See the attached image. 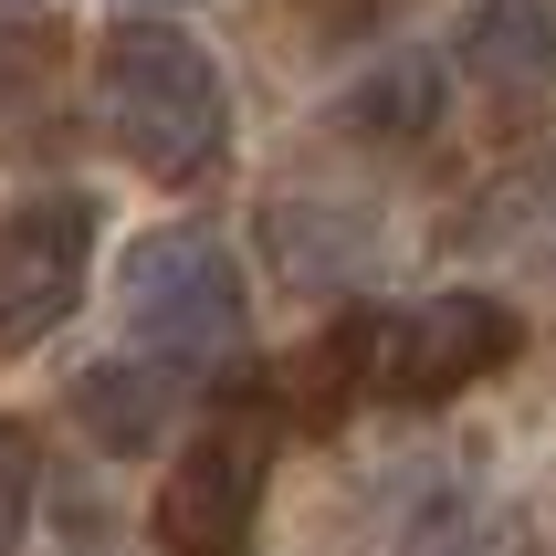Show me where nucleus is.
Masks as SVG:
<instances>
[{
    "instance_id": "nucleus-1",
    "label": "nucleus",
    "mask_w": 556,
    "mask_h": 556,
    "mask_svg": "<svg viewBox=\"0 0 556 556\" xmlns=\"http://www.w3.org/2000/svg\"><path fill=\"white\" fill-rule=\"evenodd\" d=\"M94 116L126 168L157 189H200L231 157V85L179 22H116L94 53Z\"/></svg>"
},
{
    "instance_id": "nucleus-2",
    "label": "nucleus",
    "mask_w": 556,
    "mask_h": 556,
    "mask_svg": "<svg viewBox=\"0 0 556 556\" xmlns=\"http://www.w3.org/2000/svg\"><path fill=\"white\" fill-rule=\"evenodd\" d=\"M116 315H126V337L148 346V368H168V378H211V368H231L252 346L242 263H231V242L200 231V220H157V231L126 242Z\"/></svg>"
},
{
    "instance_id": "nucleus-3",
    "label": "nucleus",
    "mask_w": 556,
    "mask_h": 556,
    "mask_svg": "<svg viewBox=\"0 0 556 556\" xmlns=\"http://www.w3.org/2000/svg\"><path fill=\"white\" fill-rule=\"evenodd\" d=\"M515 357H526V315L504 305V294H483V283H441L420 305L368 315V389L400 400V409L463 400V389L504 378Z\"/></svg>"
},
{
    "instance_id": "nucleus-4",
    "label": "nucleus",
    "mask_w": 556,
    "mask_h": 556,
    "mask_svg": "<svg viewBox=\"0 0 556 556\" xmlns=\"http://www.w3.org/2000/svg\"><path fill=\"white\" fill-rule=\"evenodd\" d=\"M263 483H274V431L263 420H211L179 441V463L157 483V556H252L263 526Z\"/></svg>"
},
{
    "instance_id": "nucleus-5",
    "label": "nucleus",
    "mask_w": 556,
    "mask_h": 556,
    "mask_svg": "<svg viewBox=\"0 0 556 556\" xmlns=\"http://www.w3.org/2000/svg\"><path fill=\"white\" fill-rule=\"evenodd\" d=\"M85 274H94V200L74 189L11 200L0 211V357H31L53 337L85 305Z\"/></svg>"
},
{
    "instance_id": "nucleus-6",
    "label": "nucleus",
    "mask_w": 556,
    "mask_h": 556,
    "mask_svg": "<svg viewBox=\"0 0 556 556\" xmlns=\"http://www.w3.org/2000/svg\"><path fill=\"white\" fill-rule=\"evenodd\" d=\"M452 74L483 94V116L526 126L556 94V0H463L452 11Z\"/></svg>"
},
{
    "instance_id": "nucleus-7",
    "label": "nucleus",
    "mask_w": 556,
    "mask_h": 556,
    "mask_svg": "<svg viewBox=\"0 0 556 556\" xmlns=\"http://www.w3.org/2000/svg\"><path fill=\"white\" fill-rule=\"evenodd\" d=\"M263 252H274V274L305 283V294H357V283L389 263V231H378V211H357L337 189H294V200L263 211Z\"/></svg>"
},
{
    "instance_id": "nucleus-8",
    "label": "nucleus",
    "mask_w": 556,
    "mask_h": 556,
    "mask_svg": "<svg viewBox=\"0 0 556 556\" xmlns=\"http://www.w3.org/2000/svg\"><path fill=\"white\" fill-rule=\"evenodd\" d=\"M63 409L85 420L94 452H116V463H137V452H157V441L179 431V378L148 368V357H94L74 389H63Z\"/></svg>"
},
{
    "instance_id": "nucleus-9",
    "label": "nucleus",
    "mask_w": 556,
    "mask_h": 556,
    "mask_svg": "<svg viewBox=\"0 0 556 556\" xmlns=\"http://www.w3.org/2000/svg\"><path fill=\"white\" fill-rule=\"evenodd\" d=\"M463 252H494V263H556V148L515 157L472 189V211L452 220Z\"/></svg>"
},
{
    "instance_id": "nucleus-10",
    "label": "nucleus",
    "mask_w": 556,
    "mask_h": 556,
    "mask_svg": "<svg viewBox=\"0 0 556 556\" xmlns=\"http://www.w3.org/2000/svg\"><path fill=\"white\" fill-rule=\"evenodd\" d=\"M346 126L368 148H431L441 137V53H378L346 85Z\"/></svg>"
},
{
    "instance_id": "nucleus-11",
    "label": "nucleus",
    "mask_w": 556,
    "mask_h": 556,
    "mask_svg": "<svg viewBox=\"0 0 556 556\" xmlns=\"http://www.w3.org/2000/svg\"><path fill=\"white\" fill-rule=\"evenodd\" d=\"M31 494H42V441H31L22 420H0V556H22Z\"/></svg>"
},
{
    "instance_id": "nucleus-12",
    "label": "nucleus",
    "mask_w": 556,
    "mask_h": 556,
    "mask_svg": "<svg viewBox=\"0 0 556 556\" xmlns=\"http://www.w3.org/2000/svg\"><path fill=\"white\" fill-rule=\"evenodd\" d=\"M116 11H179V0H116Z\"/></svg>"
},
{
    "instance_id": "nucleus-13",
    "label": "nucleus",
    "mask_w": 556,
    "mask_h": 556,
    "mask_svg": "<svg viewBox=\"0 0 556 556\" xmlns=\"http://www.w3.org/2000/svg\"><path fill=\"white\" fill-rule=\"evenodd\" d=\"M0 11H31V0H0Z\"/></svg>"
}]
</instances>
